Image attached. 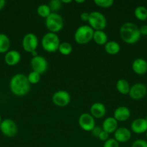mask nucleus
Returning <instances> with one entry per match:
<instances>
[{
  "label": "nucleus",
  "mask_w": 147,
  "mask_h": 147,
  "mask_svg": "<svg viewBox=\"0 0 147 147\" xmlns=\"http://www.w3.org/2000/svg\"><path fill=\"white\" fill-rule=\"evenodd\" d=\"M52 101L54 105L59 107H65L71 101V96L69 92L64 90H60L55 92L52 96Z\"/></svg>",
  "instance_id": "obj_10"
},
{
  "label": "nucleus",
  "mask_w": 147,
  "mask_h": 147,
  "mask_svg": "<svg viewBox=\"0 0 147 147\" xmlns=\"http://www.w3.org/2000/svg\"><path fill=\"white\" fill-rule=\"evenodd\" d=\"M0 131L7 137H14L18 131L17 125L10 119H5L0 123Z\"/></svg>",
  "instance_id": "obj_7"
},
{
  "label": "nucleus",
  "mask_w": 147,
  "mask_h": 147,
  "mask_svg": "<svg viewBox=\"0 0 147 147\" xmlns=\"http://www.w3.org/2000/svg\"><path fill=\"white\" fill-rule=\"evenodd\" d=\"M58 50L63 55H69L73 51V47L69 42H63L61 43Z\"/></svg>",
  "instance_id": "obj_26"
},
{
  "label": "nucleus",
  "mask_w": 147,
  "mask_h": 147,
  "mask_svg": "<svg viewBox=\"0 0 147 147\" xmlns=\"http://www.w3.org/2000/svg\"><path fill=\"white\" fill-rule=\"evenodd\" d=\"M120 144L115 139H108L105 142L103 147H119Z\"/></svg>",
  "instance_id": "obj_30"
},
{
  "label": "nucleus",
  "mask_w": 147,
  "mask_h": 147,
  "mask_svg": "<svg viewBox=\"0 0 147 147\" xmlns=\"http://www.w3.org/2000/svg\"><path fill=\"white\" fill-rule=\"evenodd\" d=\"M141 35L147 36V24H144L139 28Z\"/></svg>",
  "instance_id": "obj_35"
},
{
  "label": "nucleus",
  "mask_w": 147,
  "mask_h": 147,
  "mask_svg": "<svg viewBox=\"0 0 147 147\" xmlns=\"http://www.w3.org/2000/svg\"><path fill=\"white\" fill-rule=\"evenodd\" d=\"M146 138H147V131H146Z\"/></svg>",
  "instance_id": "obj_41"
},
{
  "label": "nucleus",
  "mask_w": 147,
  "mask_h": 147,
  "mask_svg": "<svg viewBox=\"0 0 147 147\" xmlns=\"http://www.w3.org/2000/svg\"><path fill=\"white\" fill-rule=\"evenodd\" d=\"M94 3L101 8H109L114 4L113 0H95Z\"/></svg>",
  "instance_id": "obj_29"
},
{
  "label": "nucleus",
  "mask_w": 147,
  "mask_h": 147,
  "mask_svg": "<svg viewBox=\"0 0 147 147\" xmlns=\"http://www.w3.org/2000/svg\"><path fill=\"white\" fill-rule=\"evenodd\" d=\"M10 40L4 33H0V53H7L10 50Z\"/></svg>",
  "instance_id": "obj_23"
},
{
  "label": "nucleus",
  "mask_w": 147,
  "mask_h": 147,
  "mask_svg": "<svg viewBox=\"0 0 147 147\" xmlns=\"http://www.w3.org/2000/svg\"><path fill=\"white\" fill-rule=\"evenodd\" d=\"M131 138V131L125 127L118 128L114 133V139L118 143H125L128 142Z\"/></svg>",
  "instance_id": "obj_14"
},
{
  "label": "nucleus",
  "mask_w": 147,
  "mask_h": 147,
  "mask_svg": "<svg viewBox=\"0 0 147 147\" xmlns=\"http://www.w3.org/2000/svg\"><path fill=\"white\" fill-rule=\"evenodd\" d=\"M134 16L140 21L147 20V8L144 6H138L134 10Z\"/></svg>",
  "instance_id": "obj_24"
},
{
  "label": "nucleus",
  "mask_w": 147,
  "mask_h": 147,
  "mask_svg": "<svg viewBox=\"0 0 147 147\" xmlns=\"http://www.w3.org/2000/svg\"><path fill=\"white\" fill-rule=\"evenodd\" d=\"M80 18L83 22H88V20H89V13L84 11V12H82V14H81Z\"/></svg>",
  "instance_id": "obj_34"
},
{
  "label": "nucleus",
  "mask_w": 147,
  "mask_h": 147,
  "mask_svg": "<svg viewBox=\"0 0 147 147\" xmlns=\"http://www.w3.org/2000/svg\"><path fill=\"white\" fill-rule=\"evenodd\" d=\"M131 116V111L126 106H119L114 111L113 117L118 122H123L128 120Z\"/></svg>",
  "instance_id": "obj_17"
},
{
  "label": "nucleus",
  "mask_w": 147,
  "mask_h": 147,
  "mask_svg": "<svg viewBox=\"0 0 147 147\" xmlns=\"http://www.w3.org/2000/svg\"><path fill=\"white\" fill-rule=\"evenodd\" d=\"M1 121H2V119H1V114H0V123H1Z\"/></svg>",
  "instance_id": "obj_39"
},
{
  "label": "nucleus",
  "mask_w": 147,
  "mask_h": 147,
  "mask_svg": "<svg viewBox=\"0 0 147 147\" xmlns=\"http://www.w3.org/2000/svg\"><path fill=\"white\" fill-rule=\"evenodd\" d=\"M30 65L33 69V71L37 72L40 75L46 73L48 67L47 60L43 56L39 55L36 57H32L30 60Z\"/></svg>",
  "instance_id": "obj_9"
},
{
  "label": "nucleus",
  "mask_w": 147,
  "mask_h": 147,
  "mask_svg": "<svg viewBox=\"0 0 147 147\" xmlns=\"http://www.w3.org/2000/svg\"><path fill=\"white\" fill-rule=\"evenodd\" d=\"M131 131L137 134L146 133L147 131V121L144 118H138L132 121L131 124Z\"/></svg>",
  "instance_id": "obj_13"
},
{
  "label": "nucleus",
  "mask_w": 147,
  "mask_h": 147,
  "mask_svg": "<svg viewBox=\"0 0 147 147\" xmlns=\"http://www.w3.org/2000/svg\"><path fill=\"white\" fill-rule=\"evenodd\" d=\"M61 2H62V4H63V3H64V4H69V3H71V2H72V1L71 0H61Z\"/></svg>",
  "instance_id": "obj_37"
},
{
  "label": "nucleus",
  "mask_w": 147,
  "mask_h": 147,
  "mask_svg": "<svg viewBox=\"0 0 147 147\" xmlns=\"http://www.w3.org/2000/svg\"><path fill=\"white\" fill-rule=\"evenodd\" d=\"M6 1L4 0H0V10L2 9L4 7H5Z\"/></svg>",
  "instance_id": "obj_36"
},
{
  "label": "nucleus",
  "mask_w": 147,
  "mask_h": 147,
  "mask_svg": "<svg viewBox=\"0 0 147 147\" xmlns=\"http://www.w3.org/2000/svg\"><path fill=\"white\" fill-rule=\"evenodd\" d=\"M141 36L139 27L131 22L122 24L120 28V37L127 44H135L139 41Z\"/></svg>",
  "instance_id": "obj_2"
},
{
  "label": "nucleus",
  "mask_w": 147,
  "mask_h": 147,
  "mask_svg": "<svg viewBox=\"0 0 147 147\" xmlns=\"http://www.w3.org/2000/svg\"><path fill=\"white\" fill-rule=\"evenodd\" d=\"M60 39L56 33L47 32L43 35L41 40V45L43 50L48 53H55L59 50Z\"/></svg>",
  "instance_id": "obj_4"
},
{
  "label": "nucleus",
  "mask_w": 147,
  "mask_h": 147,
  "mask_svg": "<svg viewBox=\"0 0 147 147\" xmlns=\"http://www.w3.org/2000/svg\"><path fill=\"white\" fill-rule=\"evenodd\" d=\"M21 60V54L17 50H10L5 53L4 61L10 66H14L18 64Z\"/></svg>",
  "instance_id": "obj_16"
},
{
  "label": "nucleus",
  "mask_w": 147,
  "mask_h": 147,
  "mask_svg": "<svg viewBox=\"0 0 147 147\" xmlns=\"http://www.w3.org/2000/svg\"><path fill=\"white\" fill-rule=\"evenodd\" d=\"M94 32L95 30L89 24L79 26L76 30L74 35L75 41L79 45L87 44L93 38Z\"/></svg>",
  "instance_id": "obj_3"
},
{
  "label": "nucleus",
  "mask_w": 147,
  "mask_h": 147,
  "mask_svg": "<svg viewBox=\"0 0 147 147\" xmlns=\"http://www.w3.org/2000/svg\"><path fill=\"white\" fill-rule=\"evenodd\" d=\"M78 123L81 129L86 131H91L96 126L95 118L90 113H88L81 114L78 120Z\"/></svg>",
  "instance_id": "obj_12"
},
{
  "label": "nucleus",
  "mask_w": 147,
  "mask_h": 147,
  "mask_svg": "<svg viewBox=\"0 0 147 147\" xmlns=\"http://www.w3.org/2000/svg\"><path fill=\"white\" fill-rule=\"evenodd\" d=\"M76 2L78 3V4H82V3H84L85 1L84 0H79H79H76Z\"/></svg>",
  "instance_id": "obj_38"
},
{
  "label": "nucleus",
  "mask_w": 147,
  "mask_h": 147,
  "mask_svg": "<svg viewBox=\"0 0 147 147\" xmlns=\"http://www.w3.org/2000/svg\"><path fill=\"white\" fill-rule=\"evenodd\" d=\"M131 67L135 74L142 76L147 73V61L141 57L136 58L132 63Z\"/></svg>",
  "instance_id": "obj_15"
},
{
  "label": "nucleus",
  "mask_w": 147,
  "mask_h": 147,
  "mask_svg": "<svg viewBox=\"0 0 147 147\" xmlns=\"http://www.w3.org/2000/svg\"><path fill=\"white\" fill-rule=\"evenodd\" d=\"M118 122L117 121L116 119L113 116H110L106 118L102 122V129L110 134L115 133V131L118 129Z\"/></svg>",
  "instance_id": "obj_19"
},
{
  "label": "nucleus",
  "mask_w": 147,
  "mask_h": 147,
  "mask_svg": "<svg viewBox=\"0 0 147 147\" xmlns=\"http://www.w3.org/2000/svg\"><path fill=\"white\" fill-rule=\"evenodd\" d=\"M109 134L102 130V132L100 133V134L98 136V138H99V140L102 141V142H106V141L109 139Z\"/></svg>",
  "instance_id": "obj_33"
},
{
  "label": "nucleus",
  "mask_w": 147,
  "mask_h": 147,
  "mask_svg": "<svg viewBox=\"0 0 147 147\" xmlns=\"http://www.w3.org/2000/svg\"><path fill=\"white\" fill-rule=\"evenodd\" d=\"M131 147H147V142L143 139H137L133 142Z\"/></svg>",
  "instance_id": "obj_31"
},
{
  "label": "nucleus",
  "mask_w": 147,
  "mask_h": 147,
  "mask_svg": "<svg viewBox=\"0 0 147 147\" xmlns=\"http://www.w3.org/2000/svg\"><path fill=\"white\" fill-rule=\"evenodd\" d=\"M102 128L99 127V126H95V128H94V129L91 131V133H92V136H95V137L98 138V136H99V135L100 134V133L102 132Z\"/></svg>",
  "instance_id": "obj_32"
},
{
  "label": "nucleus",
  "mask_w": 147,
  "mask_h": 147,
  "mask_svg": "<svg viewBox=\"0 0 147 147\" xmlns=\"http://www.w3.org/2000/svg\"><path fill=\"white\" fill-rule=\"evenodd\" d=\"M88 23L95 31L103 30L108 24L105 16L102 13L97 11H93L89 13Z\"/></svg>",
  "instance_id": "obj_6"
},
{
  "label": "nucleus",
  "mask_w": 147,
  "mask_h": 147,
  "mask_svg": "<svg viewBox=\"0 0 147 147\" xmlns=\"http://www.w3.org/2000/svg\"><path fill=\"white\" fill-rule=\"evenodd\" d=\"M145 119H146V121H147V116H146V118H145Z\"/></svg>",
  "instance_id": "obj_40"
},
{
  "label": "nucleus",
  "mask_w": 147,
  "mask_h": 147,
  "mask_svg": "<svg viewBox=\"0 0 147 147\" xmlns=\"http://www.w3.org/2000/svg\"><path fill=\"white\" fill-rule=\"evenodd\" d=\"M106 113V108L103 103L100 102L94 103L90 107V114L95 119H101Z\"/></svg>",
  "instance_id": "obj_18"
},
{
  "label": "nucleus",
  "mask_w": 147,
  "mask_h": 147,
  "mask_svg": "<svg viewBox=\"0 0 147 147\" xmlns=\"http://www.w3.org/2000/svg\"><path fill=\"white\" fill-rule=\"evenodd\" d=\"M92 40L99 45H105L108 42V37L103 30H97L94 32Z\"/></svg>",
  "instance_id": "obj_20"
},
{
  "label": "nucleus",
  "mask_w": 147,
  "mask_h": 147,
  "mask_svg": "<svg viewBox=\"0 0 147 147\" xmlns=\"http://www.w3.org/2000/svg\"><path fill=\"white\" fill-rule=\"evenodd\" d=\"M147 93L146 85L141 83H137L131 86L128 95L133 100H140L144 98Z\"/></svg>",
  "instance_id": "obj_11"
},
{
  "label": "nucleus",
  "mask_w": 147,
  "mask_h": 147,
  "mask_svg": "<svg viewBox=\"0 0 147 147\" xmlns=\"http://www.w3.org/2000/svg\"><path fill=\"white\" fill-rule=\"evenodd\" d=\"M63 17L57 12H51V14L46 18L45 22L46 27L48 31L56 34L63 29Z\"/></svg>",
  "instance_id": "obj_5"
},
{
  "label": "nucleus",
  "mask_w": 147,
  "mask_h": 147,
  "mask_svg": "<svg viewBox=\"0 0 147 147\" xmlns=\"http://www.w3.org/2000/svg\"><path fill=\"white\" fill-rule=\"evenodd\" d=\"M27 80L30 84L35 85L38 83L40 80V75L37 72L32 71L27 75Z\"/></svg>",
  "instance_id": "obj_27"
},
{
  "label": "nucleus",
  "mask_w": 147,
  "mask_h": 147,
  "mask_svg": "<svg viewBox=\"0 0 147 147\" xmlns=\"http://www.w3.org/2000/svg\"><path fill=\"white\" fill-rule=\"evenodd\" d=\"M105 50L108 54L111 55H117L120 51V45L117 42L110 40L105 45Z\"/></svg>",
  "instance_id": "obj_21"
},
{
  "label": "nucleus",
  "mask_w": 147,
  "mask_h": 147,
  "mask_svg": "<svg viewBox=\"0 0 147 147\" xmlns=\"http://www.w3.org/2000/svg\"><path fill=\"white\" fill-rule=\"evenodd\" d=\"M37 13L40 17L46 19L51 14V11L48 4H42L37 7Z\"/></svg>",
  "instance_id": "obj_25"
},
{
  "label": "nucleus",
  "mask_w": 147,
  "mask_h": 147,
  "mask_svg": "<svg viewBox=\"0 0 147 147\" xmlns=\"http://www.w3.org/2000/svg\"><path fill=\"white\" fill-rule=\"evenodd\" d=\"M10 88L12 93L17 96H24L30 90V83L27 77L22 73H17L10 79Z\"/></svg>",
  "instance_id": "obj_1"
},
{
  "label": "nucleus",
  "mask_w": 147,
  "mask_h": 147,
  "mask_svg": "<svg viewBox=\"0 0 147 147\" xmlns=\"http://www.w3.org/2000/svg\"><path fill=\"white\" fill-rule=\"evenodd\" d=\"M48 5L50 7L51 12H56L62 7L61 0H52Z\"/></svg>",
  "instance_id": "obj_28"
},
{
  "label": "nucleus",
  "mask_w": 147,
  "mask_h": 147,
  "mask_svg": "<svg viewBox=\"0 0 147 147\" xmlns=\"http://www.w3.org/2000/svg\"><path fill=\"white\" fill-rule=\"evenodd\" d=\"M130 86L129 83L125 79H119L116 83V89L120 94L128 95L129 93Z\"/></svg>",
  "instance_id": "obj_22"
},
{
  "label": "nucleus",
  "mask_w": 147,
  "mask_h": 147,
  "mask_svg": "<svg viewBox=\"0 0 147 147\" xmlns=\"http://www.w3.org/2000/svg\"><path fill=\"white\" fill-rule=\"evenodd\" d=\"M23 49L27 53H32L35 51L38 46V39L34 33H27L24 36L22 41Z\"/></svg>",
  "instance_id": "obj_8"
}]
</instances>
